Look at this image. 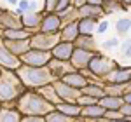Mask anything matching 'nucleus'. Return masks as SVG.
<instances>
[{"label": "nucleus", "instance_id": "nucleus-1", "mask_svg": "<svg viewBox=\"0 0 131 122\" xmlns=\"http://www.w3.org/2000/svg\"><path fill=\"white\" fill-rule=\"evenodd\" d=\"M16 108L23 113V117L33 115V117H46L49 112H52L56 106L51 101H47L39 91L26 89L16 101Z\"/></svg>", "mask_w": 131, "mask_h": 122}, {"label": "nucleus", "instance_id": "nucleus-2", "mask_svg": "<svg viewBox=\"0 0 131 122\" xmlns=\"http://www.w3.org/2000/svg\"><path fill=\"white\" fill-rule=\"evenodd\" d=\"M26 91V86L23 84L16 70H2L0 73V103L7 106H16V101L23 92Z\"/></svg>", "mask_w": 131, "mask_h": 122}, {"label": "nucleus", "instance_id": "nucleus-3", "mask_svg": "<svg viewBox=\"0 0 131 122\" xmlns=\"http://www.w3.org/2000/svg\"><path fill=\"white\" fill-rule=\"evenodd\" d=\"M19 75L23 84L26 86V89H35L39 91L44 86H49L56 80V77L52 75L49 66H30V65H21L16 70Z\"/></svg>", "mask_w": 131, "mask_h": 122}, {"label": "nucleus", "instance_id": "nucleus-4", "mask_svg": "<svg viewBox=\"0 0 131 122\" xmlns=\"http://www.w3.org/2000/svg\"><path fill=\"white\" fill-rule=\"evenodd\" d=\"M117 65H119V63L114 59V58L107 56L103 51H98V52H94L93 59L89 61L88 70H89L98 80H105L112 71L117 68Z\"/></svg>", "mask_w": 131, "mask_h": 122}, {"label": "nucleus", "instance_id": "nucleus-5", "mask_svg": "<svg viewBox=\"0 0 131 122\" xmlns=\"http://www.w3.org/2000/svg\"><path fill=\"white\" fill-rule=\"evenodd\" d=\"M60 33H44L37 31L30 37V44L33 49H42V51H52L54 45L60 42Z\"/></svg>", "mask_w": 131, "mask_h": 122}, {"label": "nucleus", "instance_id": "nucleus-6", "mask_svg": "<svg viewBox=\"0 0 131 122\" xmlns=\"http://www.w3.org/2000/svg\"><path fill=\"white\" fill-rule=\"evenodd\" d=\"M51 59H52L51 51H42V49H33V47H30L21 56V63L30 65V66H47Z\"/></svg>", "mask_w": 131, "mask_h": 122}, {"label": "nucleus", "instance_id": "nucleus-7", "mask_svg": "<svg viewBox=\"0 0 131 122\" xmlns=\"http://www.w3.org/2000/svg\"><path fill=\"white\" fill-rule=\"evenodd\" d=\"M21 65H23L21 63V58L16 56L14 52L10 51L9 47L5 45L4 39L0 37V66L4 70H18Z\"/></svg>", "mask_w": 131, "mask_h": 122}, {"label": "nucleus", "instance_id": "nucleus-8", "mask_svg": "<svg viewBox=\"0 0 131 122\" xmlns=\"http://www.w3.org/2000/svg\"><path fill=\"white\" fill-rule=\"evenodd\" d=\"M52 86H54V89L58 92V96H60L61 101H70V103H77V100L81 98V89H77V87H72L68 84H65L63 80H54L52 82Z\"/></svg>", "mask_w": 131, "mask_h": 122}, {"label": "nucleus", "instance_id": "nucleus-9", "mask_svg": "<svg viewBox=\"0 0 131 122\" xmlns=\"http://www.w3.org/2000/svg\"><path fill=\"white\" fill-rule=\"evenodd\" d=\"M42 18H44V10H28L21 16V21H23V28H26L28 31L37 33L40 31V23H42Z\"/></svg>", "mask_w": 131, "mask_h": 122}, {"label": "nucleus", "instance_id": "nucleus-10", "mask_svg": "<svg viewBox=\"0 0 131 122\" xmlns=\"http://www.w3.org/2000/svg\"><path fill=\"white\" fill-rule=\"evenodd\" d=\"M61 26V16L58 12H44V18L40 23V31L44 33H60Z\"/></svg>", "mask_w": 131, "mask_h": 122}, {"label": "nucleus", "instance_id": "nucleus-11", "mask_svg": "<svg viewBox=\"0 0 131 122\" xmlns=\"http://www.w3.org/2000/svg\"><path fill=\"white\" fill-rule=\"evenodd\" d=\"M93 56H94V52L75 47V51H73V54H72V58H70V63L75 70H86L89 66V61L93 59Z\"/></svg>", "mask_w": 131, "mask_h": 122}, {"label": "nucleus", "instance_id": "nucleus-12", "mask_svg": "<svg viewBox=\"0 0 131 122\" xmlns=\"http://www.w3.org/2000/svg\"><path fill=\"white\" fill-rule=\"evenodd\" d=\"M103 82H112V84H129L131 82V66L129 65H117V68Z\"/></svg>", "mask_w": 131, "mask_h": 122}, {"label": "nucleus", "instance_id": "nucleus-13", "mask_svg": "<svg viewBox=\"0 0 131 122\" xmlns=\"http://www.w3.org/2000/svg\"><path fill=\"white\" fill-rule=\"evenodd\" d=\"M0 25L4 30H9V28H23V21L21 16L16 14L14 9H4L0 14Z\"/></svg>", "mask_w": 131, "mask_h": 122}, {"label": "nucleus", "instance_id": "nucleus-14", "mask_svg": "<svg viewBox=\"0 0 131 122\" xmlns=\"http://www.w3.org/2000/svg\"><path fill=\"white\" fill-rule=\"evenodd\" d=\"M105 113H107V108L98 101L93 105H88V106H82L81 117H84L86 120H103Z\"/></svg>", "mask_w": 131, "mask_h": 122}, {"label": "nucleus", "instance_id": "nucleus-15", "mask_svg": "<svg viewBox=\"0 0 131 122\" xmlns=\"http://www.w3.org/2000/svg\"><path fill=\"white\" fill-rule=\"evenodd\" d=\"M58 80H63L65 84H68L72 87H77V89H81V91L89 84V79H88V77L84 75V71H81V70H73V71H70V73H67V75H63Z\"/></svg>", "mask_w": 131, "mask_h": 122}, {"label": "nucleus", "instance_id": "nucleus-16", "mask_svg": "<svg viewBox=\"0 0 131 122\" xmlns=\"http://www.w3.org/2000/svg\"><path fill=\"white\" fill-rule=\"evenodd\" d=\"M73 51H75V44H73V42H63V40H60L56 45H54V49L51 51V54H52V58H56V59L70 61Z\"/></svg>", "mask_w": 131, "mask_h": 122}, {"label": "nucleus", "instance_id": "nucleus-17", "mask_svg": "<svg viewBox=\"0 0 131 122\" xmlns=\"http://www.w3.org/2000/svg\"><path fill=\"white\" fill-rule=\"evenodd\" d=\"M49 70L52 71V75L56 77V80L58 79H61L63 75H67V73H70V71H73L75 68L72 66L70 61H63V59H56V58H52V59L49 61Z\"/></svg>", "mask_w": 131, "mask_h": 122}, {"label": "nucleus", "instance_id": "nucleus-18", "mask_svg": "<svg viewBox=\"0 0 131 122\" xmlns=\"http://www.w3.org/2000/svg\"><path fill=\"white\" fill-rule=\"evenodd\" d=\"M73 44H75V47H79V49H86V51H91V52L101 51L100 44L96 42L94 35H79L77 40L73 42Z\"/></svg>", "mask_w": 131, "mask_h": 122}, {"label": "nucleus", "instance_id": "nucleus-19", "mask_svg": "<svg viewBox=\"0 0 131 122\" xmlns=\"http://www.w3.org/2000/svg\"><path fill=\"white\" fill-rule=\"evenodd\" d=\"M0 122H23V113L16 106H0Z\"/></svg>", "mask_w": 131, "mask_h": 122}, {"label": "nucleus", "instance_id": "nucleus-20", "mask_svg": "<svg viewBox=\"0 0 131 122\" xmlns=\"http://www.w3.org/2000/svg\"><path fill=\"white\" fill-rule=\"evenodd\" d=\"M81 35V30H79V23H68V25H63L60 30V39L63 42H75L77 37Z\"/></svg>", "mask_w": 131, "mask_h": 122}, {"label": "nucleus", "instance_id": "nucleus-21", "mask_svg": "<svg viewBox=\"0 0 131 122\" xmlns=\"http://www.w3.org/2000/svg\"><path fill=\"white\" fill-rule=\"evenodd\" d=\"M82 94L86 96H91V98H96V100H101L107 96L105 92V86H103V80H96V82H89L84 89H82Z\"/></svg>", "mask_w": 131, "mask_h": 122}, {"label": "nucleus", "instance_id": "nucleus-22", "mask_svg": "<svg viewBox=\"0 0 131 122\" xmlns=\"http://www.w3.org/2000/svg\"><path fill=\"white\" fill-rule=\"evenodd\" d=\"M79 14L81 18H93V19H101L105 18V10L101 5H91V4H86L79 9Z\"/></svg>", "mask_w": 131, "mask_h": 122}, {"label": "nucleus", "instance_id": "nucleus-23", "mask_svg": "<svg viewBox=\"0 0 131 122\" xmlns=\"http://www.w3.org/2000/svg\"><path fill=\"white\" fill-rule=\"evenodd\" d=\"M56 110H60L61 113L68 115L72 119H77L81 117V112H82V106L79 103H70V101H61L60 105H56Z\"/></svg>", "mask_w": 131, "mask_h": 122}, {"label": "nucleus", "instance_id": "nucleus-24", "mask_svg": "<svg viewBox=\"0 0 131 122\" xmlns=\"http://www.w3.org/2000/svg\"><path fill=\"white\" fill-rule=\"evenodd\" d=\"M4 42H5V45L9 47L10 51L14 52L16 56H19V58L31 47L30 39H25V40H7V39H4Z\"/></svg>", "mask_w": 131, "mask_h": 122}, {"label": "nucleus", "instance_id": "nucleus-25", "mask_svg": "<svg viewBox=\"0 0 131 122\" xmlns=\"http://www.w3.org/2000/svg\"><path fill=\"white\" fill-rule=\"evenodd\" d=\"M30 37L31 31H28L26 28H9L2 31V39H7V40H25Z\"/></svg>", "mask_w": 131, "mask_h": 122}, {"label": "nucleus", "instance_id": "nucleus-26", "mask_svg": "<svg viewBox=\"0 0 131 122\" xmlns=\"http://www.w3.org/2000/svg\"><path fill=\"white\" fill-rule=\"evenodd\" d=\"M100 19H93V18H81L77 21L79 23V30L81 35H94L96 33V26H98Z\"/></svg>", "mask_w": 131, "mask_h": 122}, {"label": "nucleus", "instance_id": "nucleus-27", "mask_svg": "<svg viewBox=\"0 0 131 122\" xmlns=\"http://www.w3.org/2000/svg\"><path fill=\"white\" fill-rule=\"evenodd\" d=\"M103 10H105V16H112V14H119V12H126L128 7L122 4L121 0H108V2H103Z\"/></svg>", "mask_w": 131, "mask_h": 122}, {"label": "nucleus", "instance_id": "nucleus-28", "mask_svg": "<svg viewBox=\"0 0 131 122\" xmlns=\"http://www.w3.org/2000/svg\"><path fill=\"white\" fill-rule=\"evenodd\" d=\"M100 103L107 110H121V106L124 105V98L122 96H110V94H107L105 98L100 100Z\"/></svg>", "mask_w": 131, "mask_h": 122}, {"label": "nucleus", "instance_id": "nucleus-29", "mask_svg": "<svg viewBox=\"0 0 131 122\" xmlns=\"http://www.w3.org/2000/svg\"><path fill=\"white\" fill-rule=\"evenodd\" d=\"M115 33L117 37H128L131 33V18L122 16L115 21Z\"/></svg>", "mask_w": 131, "mask_h": 122}, {"label": "nucleus", "instance_id": "nucleus-30", "mask_svg": "<svg viewBox=\"0 0 131 122\" xmlns=\"http://www.w3.org/2000/svg\"><path fill=\"white\" fill-rule=\"evenodd\" d=\"M39 92H40L42 96L47 100V101H51L54 106L56 105H60L61 100H60V96H58V92H56V89H54V86L52 84H49V86H44V87H40L39 89Z\"/></svg>", "mask_w": 131, "mask_h": 122}, {"label": "nucleus", "instance_id": "nucleus-31", "mask_svg": "<svg viewBox=\"0 0 131 122\" xmlns=\"http://www.w3.org/2000/svg\"><path fill=\"white\" fill-rule=\"evenodd\" d=\"M105 92L110 96H124L128 91V84H112V82H103Z\"/></svg>", "mask_w": 131, "mask_h": 122}, {"label": "nucleus", "instance_id": "nucleus-32", "mask_svg": "<svg viewBox=\"0 0 131 122\" xmlns=\"http://www.w3.org/2000/svg\"><path fill=\"white\" fill-rule=\"evenodd\" d=\"M61 16V23L63 25H68V23H75V21L81 19V14H79V9H75L73 5H72L70 9L63 10V12H58Z\"/></svg>", "mask_w": 131, "mask_h": 122}, {"label": "nucleus", "instance_id": "nucleus-33", "mask_svg": "<svg viewBox=\"0 0 131 122\" xmlns=\"http://www.w3.org/2000/svg\"><path fill=\"white\" fill-rule=\"evenodd\" d=\"M73 120H75V119H72L68 115L61 113L60 110H56V108L46 115V122H73Z\"/></svg>", "mask_w": 131, "mask_h": 122}, {"label": "nucleus", "instance_id": "nucleus-34", "mask_svg": "<svg viewBox=\"0 0 131 122\" xmlns=\"http://www.w3.org/2000/svg\"><path fill=\"white\" fill-rule=\"evenodd\" d=\"M121 37H110V39H107V40L101 44L100 47H101V51L103 52H107V51H114V49H119V45H121V42L122 40H119Z\"/></svg>", "mask_w": 131, "mask_h": 122}, {"label": "nucleus", "instance_id": "nucleus-35", "mask_svg": "<svg viewBox=\"0 0 131 122\" xmlns=\"http://www.w3.org/2000/svg\"><path fill=\"white\" fill-rule=\"evenodd\" d=\"M119 51H121L122 58H126V59H131V39H129V37H126V39L121 42V45H119Z\"/></svg>", "mask_w": 131, "mask_h": 122}, {"label": "nucleus", "instance_id": "nucleus-36", "mask_svg": "<svg viewBox=\"0 0 131 122\" xmlns=\"http://www.w3.org/2000/svg\"><path fill=\"white\" fill-rule=\"evenodd\" d=\"M28 10H31V0H19L18 5L14 7V12L19 14V16H23V14L28 12Z\"/></svg>", "mask_w": 131, "mask_h": 122}, {"label": "nucleus", "instance_id": "nucleus-37", "mask_svg": "<svg viewBox=\"0 0 131 122\" xmlns=\"http://www.w3.org/2000/svg\"><path fill=\"white\" fill-rule=\"evenodd\" d=\"M58 4H60V0H44L42 10H44V12H56Z\"/></svg>", "mask_w": 131, "mask_h": 122}, {"label": "nucleus", "instance_id": "nucleus-38", "mask_svg": "<svg viewBox=\"0 0 131 122\" xmlns=\"http://www.w3.org/2000/svg\"><path fill=\"white\" fill-rule=\"evenodd\" d=\"M108 28H110V23L105 19V18H101V19L98 21V26H96V33H98V35H105V33L108 31Z\"/></svg>", "mask_w": 131, "mask_h": 122}, {"label": "nucleus", "instance_id": "nucleus-39", "mask_svg": "<svg viewBox=\"0 0 131 122\" xmlns=\"http://www.w3.org/2000/svg\"><path fill=\"white\" fill-rule=\"evenodd\" d=\"M100 100H96V98H91V96H86V94H81V98L77 100V103L81 105V106H88V105H93V103H98Z\"/></svg>", "mask_w": 131, "mask_h": 122}, {"label": "nucleus", "instance_id": "nucleus-40", "mask_svg": "<svg viewBox=\"0 0 131 122\" xmlns=\"http://www.w3.org/2000/svg\"><path fill=\"white\" fill-rule=\"evenodd\" d=\"M72 7V0H60V4H58V9L56 12H63V10L70 9Z\"/></svg>", "mask_w": 131, "mask_h": 122}, {"label": "nucleus", "instance_id": "nucleus-41", "mask_svg": "<svg viewBox=\"0 0 131 122\" xmlns=\"http://www.w3.org/2000/svg\"><path fill=\"white\" fill-rule=\"evenodd\" d=\"M121 113L126 117V119H129V120H131V103L124 101V105L121 106Z\"/></svg>", "mask_w": 131, "mask_h": 122}, {"label": "nucleus", "instance_id": "nucleus-42", "mask_svg": "<svg viewBox=\"0 0 131 122\" xmlns=\"http://www.w3.org/2000/svg\"><path fill=\"white\" fill-rule=\"evenodd\" d=\"M121 117H124L121 110H107L105 113V119H121Z\"/></svg>", "mask_w": 131, "mask_h": 122}, {"label": "nucleus", "instance_id": "nucleus-43", "mask_svg": "<svg viewBox=\"0 0 131 122\" xmlns=\"http://www.w3.org/2000/svg\"><path fill=\"white\" fill-rule=\"evenodd\" d=\"M23 122H46V117H33V115H26V117H23Z\"/></svg>", "mask_w": 131, "mask_h": 122}, {"label": "nucleus", "instance_id": "nucleus-44", "mask_svg": "<svg viewBox=\"0 0 131 122\" xmlns=\"http://www.w3.org/2000/svg\"><path fill=\"white\" fill-rule=\"evenodd\" d=\"M86 4H88V0H72V5L75 9H81L82 5H86Z\"/></svg>", "mask_w": 131, "mask_h": 122}, {"label": "nucleus", "instance_id": "nucleus-45", "mask_svg": "<svg viewBox=\"0 0 131 122\" xmlns=\"http://www.w3.org/2000/svg\"><path fill=\"white\" fill-rule=\"evenodd\" d=\"M105 122H131V120L126 117H121V119H105Z\"/></svg>", "mask_w": 131, "mask_h": 122}, {"label": "nucleus", "instance_id": "nucleus-46", "mask_svg": "<svg viewBox=\"0 0 131 122\" xmlns=\"http://www.w3.org/2000/svg\"><path fill=\"white\" fill-rule=\"evenodd\" d=\"M122 98H124V101H126V103H131V89H128L126 94H124Z\"/></svg>", "mask_w": 131, "mask_h": 122}, {"label": "nucleus", "instance_id": "nucleus-47", "mask_svg": "<svg viewBox=\"0 0 131 122\" xmlns=\"http://www.w3.org/2000/svg\"><path fill=\"white\" fill-rule=\"evenodd\" d=\"M88 4H91V5H103V0H88Z\"/></svg>", "mask_w": 131, "mask_h": 122}, {"label": "nucleus", "instance_id": "nucleus-48", "mask_svg": "<svg viewBox=\"0 0 131 122\" xmlns=\"http://www.w3.org/2000/svg\"><path fill=\"white\" fill-rule=\"evenodd\" d=\"M18 2H19V0H7V4L12 5V7H16V5H18Z\"/></svg>", "mask_w": 131, "mask_h": 122}, {"label": "nucleus", "instance_id": "nucleus-49", "mask_svg": "<svg viewBox=\"0 0 131 122\" xmlns=\"http://www.w3.org/2000/svg\"><path fill=\"white\" fill-rule=\"evenodd\" d=\"M121 2L126 5V7H128V9H131V0H121Z\"/></svg>", "mask_w": 131, "mask_h": 122}, {"label": "nucleus", "instance_id": "nucleus-50", "mask_svg": "<svg viewBox=\"0 0 131 122\" xmlns=\"http://www.w3.org/2000/svg\"><path fill=\"white\" fill-rule=\"evenodd\" d=\"M2 10H4V7H2V5H0V14H2Z\"/></svg>", "mask_w": 131, "mask_h": 122}, {"label": "nucleus", "instance_id": "nucleus-51", "mask_svg": "<svg viewBox=\"0 0 131 122\" xmlns=\"http://www.w3.org/2000/svg\"><path fill=\"white\" fill-rule=\"evenodd\" d=\"M2 70H4V68H2V66H0V73H2Z\"/></svg>", "mask_w": 131, "mask_h": 122}, {"label": "nucleus", "instance_id": "nucleus-52", "mask_svg": "<svg viewBox=\"0 0 131 122\" xmlns=\"http://www.w3.org/2000/svg\"><path fill=\"white\" fill-rule=\"evenodd\" d=\"M103 2H108V0H103Z\"/></svg>", "mask_w": 131, "mask_h": 122}, {"label": "nucleus", "instance_id": "nucleus-53", "mask_svg": "<svg viewBox=\"0 0 131 122\" xmlns=\"http://www.w3.org/2000/svg\"><path fill=\"white\" fill-rule=\"evenodd\" d=\"M0 106H2V103H0Z\"/></svg>", "mask_w": 131, "mask_h": 122}, {"label": "nucleus", "instance_id": "nucleus-54", "mask_svg": "<svg viewBox=\"0 0 131 122\" xmlns=\"http://www.w3.org/2000/svg\"><path fill=\"white\" fill-rule=\"evenodd\" d=\"M73 122H75V120H73Z\"/></svg>", "mask_w": 131, "mask_h": 122}]
</instances>
